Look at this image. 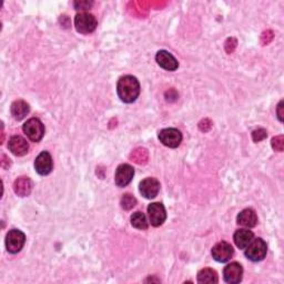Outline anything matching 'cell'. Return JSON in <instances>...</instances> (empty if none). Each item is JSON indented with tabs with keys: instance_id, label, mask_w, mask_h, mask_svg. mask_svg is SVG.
<instances>
[{
	"instance_id": "cell-1",
	"label": "cell",
	"mask_w": 284,
	"mask_h": 284,
	"mask_svg": "<svg viewBox=\"0 0 284 284\" xmlns=\"http://www.w3.org/2000/svg\"><path fill=\"white\" fill-rule=\"evenodd\" d=\"M117 92L125 103H132L140 95V83L133 76H123L118 80Z\"/></svg>"
},
{
	"instance_id": "cell-2",
	"label": "cell",
	"mask_w": 284,
	"mask_h": 284,
	"mask_svg": "<svg viewBox=\"0 0 284 284\" xmlns=\"http://www.w3.org/2000/svg\"><path fill=\"white\" fill-rule=\"evenodd\" d=\"M268 245L264 242V240L258 238L252 240L251 243L245 248V257L253 262L262 261L267 255Z\"/></svg>"
},
{
	"instance_id": "cell-3",
	"label": "cell",
	"mask_w": 284,
	"mask_h": 284,
	"mask_svg": "<svg viewBox=\"0 0 284 284\" xmlns=\"http://www.w3.org/2000/svg\"><path fill=\"white\" fill-rule=\"evenodd\" d=\"M97 19L89 12H80L75 17V27L77 32L82 35L94 33L97 28Z\"/></svg>"
},
{
	"instance_id": "cell-4",
	"label": "cell",
	"mask_w": 284,
	"mask_h": 284,
	"mask_svg": "<svg viewBox=\"0 0 284 284\" xmlns=\"http://www.w3.org/2000/svg\"><path fill=\"white\" fill-rule=\"evenodd\" d=\"M26 243V236L20 230L12 229L6 236V248L11 254L20 252Z\"/></svg>"
},
{
	"instance_id": "cell-5",
	"label": "cell",
	"mask_w": 284,
	"mask_h": 284,
	"mask_svg": "<svg viewBox=\"0 0 284 284\" xmlns=\"http://www.w3.org/2000/svg\"><path fill=\"white\" fill-rule=\"evenodd\" d=\"M22 130L33 142H39L45 134V127L42 122L37 118H32L24 122Z\"/></svg>"
},
{
	"instance_id": "cell-6",
	"label": "cell",
	"mask_w": 284,
	"mask_h": 284,
	"mask_svg": "<svg viewBox=\"0 0 284 284\" xmlns=\"http://www.w3.org/2000/svg\"><path fill=\"white\" fill-rule=\"evenodd\" d=\"M158 138L165 147L178 148L182 141V133L176 128H168L160 131Z\"/></svg>"
},
{
	"instance_id": "cell-7",
	"label": "cell",
	"mask_w": 284,
	"mask_h": 284,
	"mask_svg": "<svg viewBox=\"0 0 284 284\" xmlns=\"http://www.w3.org/2000/svg\"><path fill=\"white\" fill-rule=\"evenodd\" d=\"M233 253H234L233 246L230 243L225 242V241H221V242L215 244L211 251L212 258L215 261L220 263H224L229 261L232 258Z\"/></svg>"
},
{
	"instance_id": "cell-8",
	"label": "cell",
	"mask_w": 284,
	"mask_h": 284,
	"mask_svg": "<svg viewBox=\"0 0 284 284\" xmlns=\"http://www.w3.org/2000/svg\"><path fill=\"white\" fill-rule=\"evenodd\" d=\"M134 176V169L130 164L123 163L117 168L115 175V182L118 187L125 188L132 181Z\"/></svg>"
},
{
	"instance_id": "cell-9",
	"label": "cell",
	"mask_w": 284,
	"mask_h": 284,
	"mask_svg": "<svg viewBox=\"0 0 284 284\" xmlns=\"http://www.w3.org/2000/svg\"><path fill=\"white\" fill-rule=\"evenodd\" d=\"M148 213H149V219L151 222V225L160 226L164 223L166 219L165 208L162 203L153 202L148 207Z\"/></svg>"
},
{
	"instance_id": "cell-10",
	"label": "cell",
	"mask_w": 284,
	"mask_h": 284,
	"mask_svg": "<svg viewBox=\"0 0 284 284\" xmlns=\"http://www.w3.org/2000/svg\"><path fill=\"white\" fill-rule=\"evenodd\" d=\"M243 269L238 262H232L226 265L223 270V279L226 283L237 284L242 281Z\"/></svg>"
},
{
	"instance_id": "cell-11",
	"label": "cell",
	"mask_w": 284,
	"mask_h": 284,
	"mask_svg": "<svg viewBox=\"0 0 284 284\" xmlns=\"http://www.w3.org/2000/svg\"><path fill=\"white\" fill-rule=\"evenodd\" d=\"M53 163L51 154L48 151H42L35 160V169L40 176H48L52 171Z\"/></svg>"
},
{
	"instance_id": "cell-12",
	"label": "cell",
	"mask_w": 284,
	"mask_h": 284,
	"mask_svg": "<svg viewBox=\"0 0 284 284\" xmlns=\"http://www.w3.org/2000/svg\"><path fill=\"white\" fill-rule=\"evenodd\" d=\"M139 190L146 199H154L160 191V182L154 178H147L140 182Z\"/></svg>"
},
{
	"instance_id": "cell-13",
	"label": "cell",
	"mask_w": 284,
	"mask_h": 284,
	"mask_svg": "<svg viewBox=\"0 0 284 284\" xmlns=\"http://www.w3.org/2000/svg\"><path fill=\"white\" fill-rule=\"evenodd\" d=\"M156 61L157 64L164 70L168 71H175L178 69L179 63L178 60L172 55L170 52L165 50H160L156 54Z\"/></svg>"
},
{
	"instance_id": "cell-14",
	"label": "cell",
	"mask_w": 284,
	"mask_h": 284,
	"mask_svg": "<svg viewBox=\"0 0 284 284\" xmlns=\"http://www.w3.org/2000/svg\"><path fill=\"white\" fill-rule=\"evenodd\" d=\"M8 148L11 153H14L15 156L22 157L28 152L29 145L20 135H14L8 142Z\"/></svg>"
},
{
	"instance_id": "cell-15",
	"label": "cell",
	"mask_w": 284,
	"mask_h": 284,
	"mask_svg": "<svg viewBox=\"0 0 284 284\" xmlns=\"http://www.w3.org/2000/svg\"><path fill=\"white\" fill-rule=\"evenodd\" d=\"M238 224L242 225L244 228H254L258 223V217L254 210L252 209H244L243 211H241L237 218Z\"/></svg>"
},
{
	"instance_id": "cell-16",
	"label": "cell",
	"mask_w": 284,
	"mask_h": 284,
	"mask_svg": "<svg viewBox=\"0 0 284 284\" xmlns=\"http://www.w3.org/2000/svg\"><path fill=\"white\" fill-rule=\"evenodd\" d=\"M14 191L17 195L27 196L33 191V182L27 177L18 178L14 183Z\"/></svg>"
},
{
	"instance_id": "cell-17",
	"label": "cell",
	"mask_w": 284,
	"mask_h": 284,
	"mask_svg": "<svg viewBox=\"0 0 284 284\" xmlns=\"http://www.w3.org/2000/svg\"><path fill=\"white\" fill-rule=\"evenodd\" d=\"M253 237H254V234L249 229H240L234 233V243L239 249H245L251 243Z\"/></svg>"
},
{
	"instance_id": "cell-18",
	"label": "cell",
	"mask_w": 284,
	"mask_h": 284,
	"mask_svg": "<svg viewBox=\"0 0 284 284\" xmlns=\"http://www.w3.org/2000/svg\"><path fill=\"white\" fill-rule=\"evenodd\" d=\"M29 104L23 100H16L15 102H12L10 107L12 117L18 121L22 120L29 113Z\"/></svg>"
},
{
	"instance_id": "cell-19",
	"label": "cell",
	"mask_w": 284,
	"mask_h": 284,
	"mask_svg": "<svg viewBox=\"0 0 284 284\" xmlns=\"http://www.w3.org/2000/svg\"><path fill=\"white\" fill-rule=\"evenodd\" d=\"M218 273L212 269H202L201 271H199V273H197V282L200 284H213L218 283Z\"/></svg>"
},
{
	"instance_id": "cell-20",
	"label": "cell",
	"mask_w": 284,
	"mask_h": 284,
	"mask_svg": "<svg viewBox=\"0 0 284 284\" xmlns=\"http://www.w3.org/2000/svg\"><path fill=\"white\" fill-rule=\"evenodd\" d=\"M130 159L131 161L138 164H146L148 162V159H149V154L144 148H137V149H134L131 152Z\"/></svg>"
},
{
	"instance_id": "cell-21",
	"label": "cell",
	"mask_w": 284,
	"mask_h": 284,
	"mask_svg": "<svg viewBox=\"0 0 284 284\" xmlns=\"http://www.w3.org/2000/svg\"><path fill=\"white\" fill-rule=\"evenodd\" d=\"M131 224L135 229L139 230H147L148 229V222L146 215L138 211L131 215Z\"/></svg>"
},
{
	"instance_id": "cell-22",
	"label": "cell",
	"mask_w": 284,
	"mask_h": 284,
	"mask_svg": "<svg viewBox=\"0 0 284 284\" xmlns=\"http://www.w3.org/2000/svg\"><path fill=\"white\" fill-rule=\"evenodd\" d=\"M120 205L123 210H127V211H129V210H131L132 208L135 207V205H137V199H135L132 194L126 193V194H123V196L121 197Z\"/></svg>"
},
{
	"instance_id": "cell-23",
	"label": "cell",
	"mask_w": 284,
	"mask_h": 284,
	"mask_svg": "<svg viewBox=\"0 0 284 284\" xmlns=\"http://www.w3.org/2000/svg\"><path fill=\"white\" fill-rule=\"evenodd\" d=\"M271 145H272L273 150L277 152H282L284 149V137L283 135H277V137H274L272 139V142H271Z\"/></svg>"
},
{
	"instance_id": "cell-24",
	"label": "cell",
	"mask_w": 284,
	"mask_h": 284,
	"mask_svg": "<svg viewBox=\"0 0 284 284\" xmlns=\"http://www.w3.org/2000/svg\"><path fill=\"white\" fill-rule=\"evenodd\" d=\"M267 137H268V132L263 128L257 129V130L252 132V139L254 142H260V141L264 140Z\"/></svg>"
},
{
	"instance_id": "cell-25",
	"label": "cell",
	"mask_w": 284,
	"mask_h": 284,
	"mask_svg": "<svg viewBox=\"0 0 284 284\" xmlns=\"http://www.w3.org/2000/svg\"><path fill=\"white\" fill-rule=\"evenodd\" d=\"M92 2H75V4H73V6H75V8L77 10H80V11H82V12H87L86 10H88L92 7Z\"/></svg>"
},
{
	"instance_id": "cell-26",
	"label": "cell",
	"mask_w": 284,
	"mask_h": 284,
	"mask_svg": "<svg viewBox=\"0 0 284 284\" xmlns=\"http://www.w3.org/2000/svg\"><path fill=\"white\" fill-rule=\"evenodd\" d=\"M212 126V123L211 121H210L209 119H205V120H202L200 123H199V128H200V130L203 131V132H207L210 130V128H211Z\"/></svg>"
},
{
	"instance_id": "cell-27",
	"label": "cell",
	"mask_w": 284,
	"mask_h": 284,
	"mask_svg": "<svg viewBox=\"0 0 284 284\" xmlns=\"http://www.w3.org/2000/svg\"><path fill=\"white\" fill-rule=\"evenodd\" d=\"M165 97H166V98L170 97L169 99H166V100H168V101H175V100H177L178 94H177V92H176L175 90H170V91L166 92V94H165Z\"/></svg>"
},
{
	"instance_id": "cell-28",
	"label": "cell",
	"mask_w": 284,
	"mask_h": 284,
	"mask_svg": "<svg viewBox=\"0 0 284 284\" xmlns=\"http://www.w3.org/2000/svg\"><path fill=\"white\" fill-rule=\"evenodd\" d=\"M276 113H277V118H279V120L282 122L283 121V101H280V103L277 104Z\"/></svg>"
}]
</instances>
